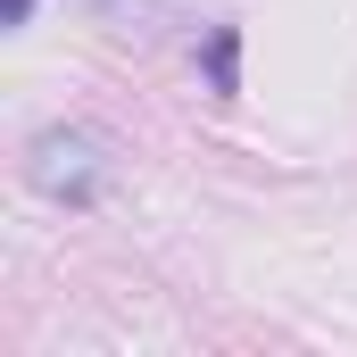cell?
I'll use <instances>...</instances> for the list:
<instances>
[{"label":"cell","instance_id":"1","mask_svg":"<svg viewBox=\"0 0 357 357\" xmlns=\"http://www.w3.org/2000/svg\"><path fill=\"white\" fill-rule=\"evenodd\" d=\"M25 175H33L42 199L91 208V199L108 191V142L84 133V125H50V133H33V150H25Z\"/></svg>","mask_w":357,"mask_h":357},{"label":"cell","instance_id":"2","mask_svg":"<svg viewBox=\"0 0 357 357\" xmlns=\"http://www.w3.org/2000/svg\"><path fill=\"white\" fill-rule=\"evenodd\" d=\"M199 59H208V91H216V100H233V91H241V33H233V25H216Z\"/></svg>","mask_w":357,"mask_h":357},{"label":"cell","instance_id":"3","mask_svg":"<svg viewBox=\"0 0 357 357\" xmlns=\"http://www.w3.org/2000/svg\"><path fill=\"white\" fill-rule=\"evenodd\" d=\"M0 17H8V25H25V17H33V0H0Z\"/></svg>","mask_w":357,"mask_h":357}]
</instances>
